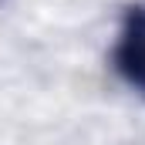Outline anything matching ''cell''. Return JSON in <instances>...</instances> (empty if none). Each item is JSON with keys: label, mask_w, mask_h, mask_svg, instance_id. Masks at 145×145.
<instances>
[{"label": "cell", "mask_w": 145, "mask_h": 145, "mask_svg": "<svg viewBox=\"0 0 145 145\" xmlns=\"http://www.w3.org/2000/svg\"><path fill=\"white\" fill-rule=\"evenodd\" d=\"M115 68L135 91L145 95V7H132L121 20V34L115 44Z\"/></svg>", "instance_id": "obj_1"}]
</instances>
